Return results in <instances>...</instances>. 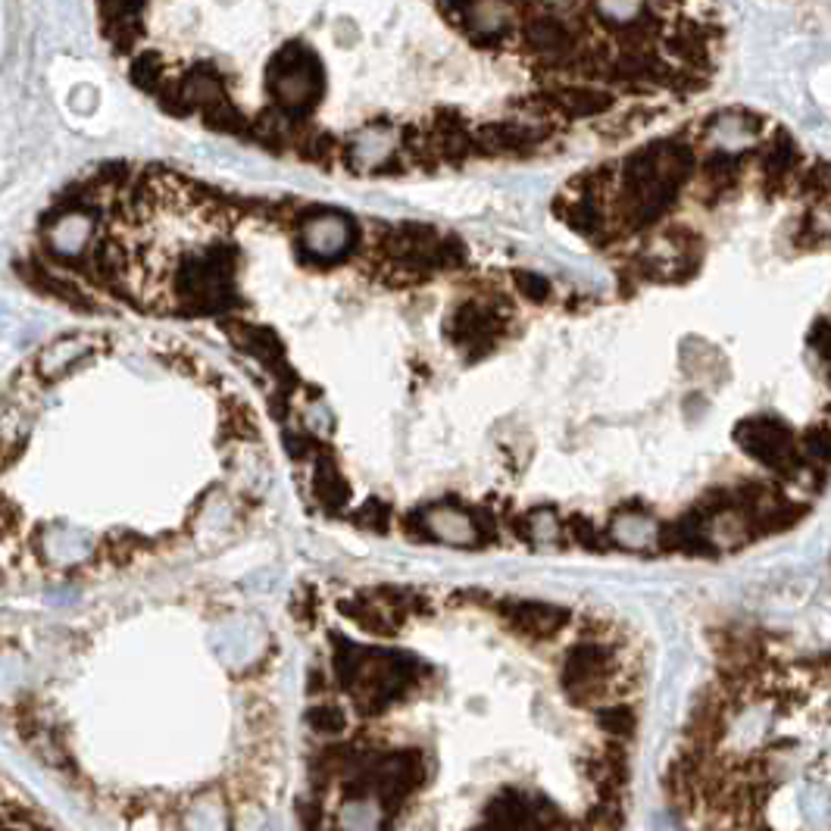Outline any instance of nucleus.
<instances>
[{"label":"nucleus","instance_id":"nucleus-1","mask_svg":"<svg viewBox=\"0 0 831 831\" xmlns=\"http://www.w3.org/2000/svg\"><path fill=\"white\" fill-rule=\"evenodd\" d=\"M132 85L319 166L535 154L623 98L694 91L681 0H94Z\"/></svg>","mask_w":831,"mask_h":831},{"label":"nucleus","instance_id":"nucleus-2","mask_svg":"<svg viewBox=\"0 0 831 831\" xmlns=\"http://www.w3.org/2000/svg\"><path fill=\"white\" fill-rule=\"evenodd\" d=\"M566 619V613H560L554 606H520V625L522 628H532L537 635H547L560 628Z\"/></svg>","mask_w":831,"mask_h":831},{"label":"nucleus","instance_id":"nucleus-3","mask_svg":"<svg viewBox=\"0 0 831 831\" xmlns=\"http://www.w3.org/2000/svg\"><path fill=\"white\" fill-rule=\"evenodd\" d=\"M310 722L316 728H326V731H335V728H341V722H345V719H341V716H338V712H335V710H316L310 716Z\"/></svg>","mask_w":831,"mask_h":831}]
</instances>
